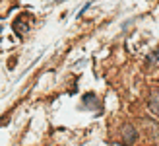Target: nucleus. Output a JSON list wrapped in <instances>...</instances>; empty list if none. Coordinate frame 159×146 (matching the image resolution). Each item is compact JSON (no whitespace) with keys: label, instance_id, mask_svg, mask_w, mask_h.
Wrapping results in <instances>:
<instances>
[{"label":"nucleus","instance_id":"obj_1","mask_svg":"<svg viewBox=\"0 0 159 146\" xmlns=\"http://www.w3.org/2000/svg\"><path fill=\"white\" fill-rule=\"evenodd\" d=\"M120 136H122V142L124 144H132L134 140L138 139V133H136V129H134L132 125H124L122 131H120Z\"/></svg>","mask_w":159,"mask_h":146},{"label":"nucleus","instance_id":"obj_2","mask_svg":"<svg viewBox=\"0 0 159 146\" xmlns=\"http://www.w3.org/2000/svg\"><path fill=\"white\" fill-rule=\"evenodd\" d=\"M149 111L153 113V115H159V90L152 92V95H149V103H148Z\"/></svg>","mask_w":159,"mask_h":146},{"label":"nucleus","instance_id":"obj_3","mask_svg":"<svg viewBox=\"0 0 159 146\" xmlns=\"http://www.w3.org/2000/svg\"><path fill=\"white\" fill-rule=\"evenodd\" d=\"M148 64H159V49H157V51H153L152 55H149Z\"/></svg>","mask_w":159,"mask_h":146}]
</instances>
